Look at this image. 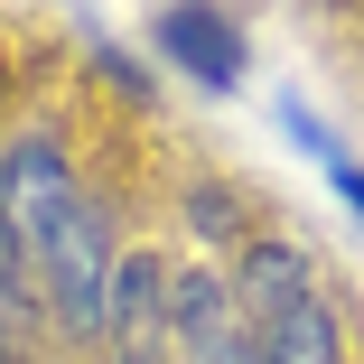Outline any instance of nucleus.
<instances>
[{"instance_id": "nucleus-1", "label": "nucleus", "mask_w": 364, "mask_h": 364, "mask_svg": "<svg viewBox=\"0 0 364 364\" xmlns=\"http://www.w3.org/2000/svg\"><path fill=\"white\" fill-rule=\"evenodd\" d=\"M103 271H112V252H103V215L75 196V205L56 215V234L38 243V280H47L56 318L75 327V336H103Z\"/></svg>"}, {"instance_id": "nucleus-2", "label": "nucleus", "mask_w": 364, "mask_h": 364, "mask_svg": "<svg viewBox=\"0 0 364 364\" xmlns=\"http://www.w3.org/2000/svg\"><path fill=\"white\" fill-rule=\"evenodd\" d=\"M85 187L65 178V159L47 150V140H19L10 159H0V225H10V252L19 262H38V243L56 234V215L75 205Z\"/></svg>"}, {"instance_id": "nucleus-3", "label": "nucleus", "mask_w": 364, "mask_h": 364, "mask_svg": "<svg viewBox=\"0 0 364 364\" xmlns=\"http://www.w3.org/2000/svg\"><path fill=\"white\" fill-rule=\"evenodd\" d=\"M103 327L122 336V364H150V346L168 327V289H159V262L150 252H122L103 271Z\"/></svg>"}, {"instance_id": "nucleus-4", "label": "nucleus", "mask_w": 364, "mask_h": 364, "mask_svg": "<svg viewBox=\"0 0 364 364\" xmlns=\"http://www.w3.org/2000/svg\"><path fill=\"white\" fill-rule=\"evenodd\" d=\"M159 56H178L196 85L234 94L243 85V28L215 19V10H159Z\"/></svg>"}, {"instance_id": "nucleus-5", "label": "nucleus", "mask_w": 364, "mask_h": 364, "mask_svg": "<svg viewBox=\"0 0 364 364\" xmlns=\"http://www.w3.org/2000/svg\"><path fill=\"white\" fill-rule=\"evenodd\" d=\"M168 318H178V336H187V364H262V355L234 336L225 280H178V289H168Z\"/></svg>"}, {"instance_id": "nucleus-6", "label": "nucleus", "mask_w": 364, "mask_h": 364, "mask_svg": "<svg viewBox=\"0 0 364 364\" xmlns=\"http://www.w3.org/2000/svg\"><path fill=\"white\" fill-rule=\"evenodd\" d=\"M234 289H243V309L271 327L280 309H299V299H309V262L289 252V243H243V271H234Z\"/></svg>"}, {"instance_id": "nucleus-7", "label": "nucleus", "mask_w": 364, "mask_h": 364, "mask_svg": "<svg viewBox=\"0 0 364 364\" xmlns=\"http://www.w3.org/2000/svg\"><path fill=\"white\" fill-rule=\"evenodd\" d=\"M252 355H262V364H336V318H327V299L309 289L299 309H280Z\"/></svg>"}, {"instance_id": "nucleus-8", "label": "nucleus", "mask_w": 364, "mask_h": 364, "mask_svg": "<svg viewBox=\"0 0 364 364\" xmlns=\"http://www.w3.org/2000/svg\"><path fill=\"white\" fill-rule=\"evenodd\" d=\"M327 168H336V187H346V205L364 215V168H355V159H327Z\"/></svg>"}]
</instances>
